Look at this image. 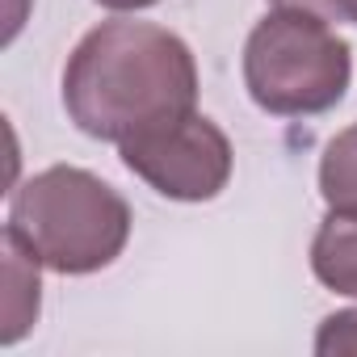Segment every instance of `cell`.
Here are the masks:
<instances>
[{
	"mask_svg": "<svg viewBox=\"0 0 357 357\" xmlns=\"http://www.w3.org/2000/svg\"><path fill=\"white\" fill-rule=\"evenodd\" d=\"M68 118L101 143H126L198 109V63L185 38L151 22H101L63 68Z\"/></svg>",
	"mask_w": 357,
	"mask_h": 357,
	"instance_id": "obj_1",
	"label": "cell"
},
{
	"mask_svg": "<svg viewBox=\"0 0 357 357\" xmlns=\"http://www.w3.org/2000/svg\"><path fill=\"white\" fill-rule=\"evenodd\" d=\"M126 198L76 164L34 172L9 202V236L47 269L84 278L114 265L130 240Z\"/></svg>",
	"mask_w": 357,
	"mask_h": 357,
	"instance_id": "obj_2",
	"label": "cell"
},
{
	"mask_svg": "<svg viewBox=\"0 0 357 357\" xmlns=\"http://www.w3.org/2000/svg\"><path fill=\"white\" fill-rule=\"evenodd\" d=\"M353 51L307 9L265 13L244 43V89L273 118H311L344 101Z\"/></svg>",
	"mask_w": 357,
	"mask_h": 357,
	"instance_id": "obj_3",
	"label": "cell"
},
{
	"mask_svg": "<svg viewBox=\"0 0 357 357\" xmlns=\"http://www.w3.org/2000/svg\"><path fill=\"white\" fill-rule=\"evenodd\" d=\"M122 164L172 202H211L231 181V139L206 114H185L147 135L118 143Z\"/></svg>",
	"mask_w": 357,
	"mask_h": 357,
	"instance_id": "obj_4",
	"label": "cell"
},
{
	"mask_svg": "<svg viewBox=\"0 0 357 357\" xmlns=\"http://www.w3.org/2000/svg\"><path fill=\"white\" fill-rule=\"evenodd\" d=\"M311 273L328 290L357 298V215L328 211L311 240Z\"/></svg>",
	"mask_w": 357,
	"mask_h": 357,
	"instance_id": "obj_5",
	"label": "cell"
},
{
	"mask_svg": "<svg viewBox=\"0 0 357 357\" xmlns=\"http://www.w3.org/2000/svg\"><path fill=\"white\" fill-rule=\"evenodd\" d=\"M38 265L43 261H34L9 231H5V324H0V344H17L30 328H34V319H38V290H43V282H38Z\"/></svg>",
	"mask_w": 357,
	"mask_h": 357,
	"instance_id": "obj_6",
	"label": "cell"
},
{
	"mask_svg": "<svg viewBox=\"0 0 357 357\" xmlns=\"http://www.w3.org/2000/svg\"><path fill=\"white\" fill-rule=\"evenodd\" d=\"M319 194L328 211L357 215V122L340 130L319 155Z\"/></svg>",
	"mask_w": 357,
	"mask_h": 357,
	"instance_id": "obj_7",
	"label": "cell"
},
{
	"mask_svg": "<svg viewBox=\"0 0 357 357\" xmlns=\"http://www.w3.org/2000/svg\"><path fill=\"white\" fill-rule=\"evenodd\" d=\"M315 353L319 357H336V353H353L357 357V307L332 311L319 332H315Z\"/></svg>",
	"mask_w": 357,
	"mask_h": 357,
	"instance_id": "obj_8",
	"label": "cell"
},
{
	"mask_svg": "<svg viewBox=\"0 0 357 357\" xmlns=\"http://www.w3.org/2000/svg\"><path fill=\"white\" fill-rule=\"evenodd\" d=\"M328 22H353L357 26V0H328Z\"/></svg>",
	"mask_w": 357,
	"mask_h": 357,
	"instance_id": "obj_9",
	"label": "cell"
},
{
	"mask_svg": "<svg viewBox=\"0 0 357 357\" xmlns=\"http://www.w3.org/2000/svg\"><path fill=\"white\" fill-rule=\"evenodd\" d=\"M101 9H114V13H139V9H151L160 0H97Z\"/></svg>",
	"mask_w": 357,
	"mask_h": 357,
	"instance_id": "obj_10",
	"label": "cell"
},
{
	"mask_svg": "<svg viewBox=\"0 0 357 357\" xmlns=\"http://www.w3.org/2000/svg\"><path fill=\"white\" fill-rule=\"evenodd\" d=\"M278 9H307V13H319L328 17V0H273Z\"/></svg>",
	"mask_w": 357,
	"mask_h": 357,
	"instance_id": "obj_11",
	"label": "cell"
}]
</instances>
